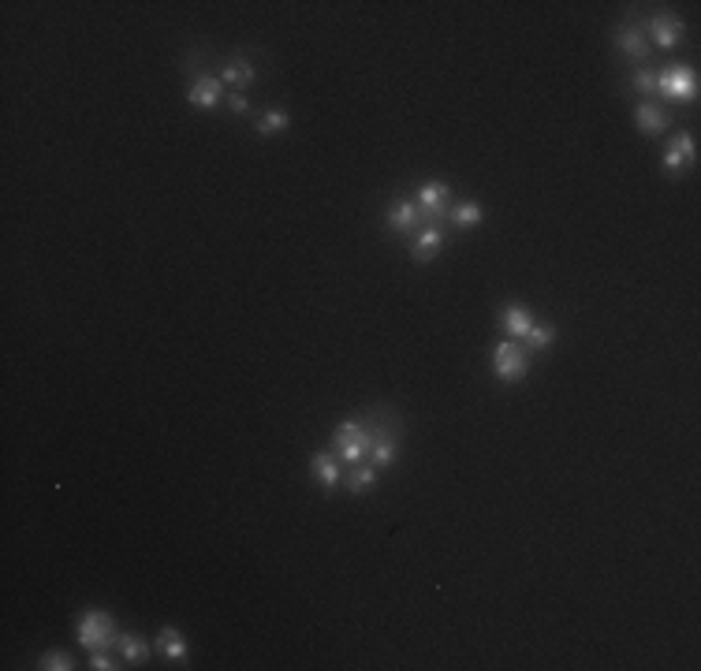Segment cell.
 Segmentation results:
<instances>
[{"instance_id": "8", "label": "cell", "mask_w": 701, "mask_h": 671, "mask_svg": "<svg viewBox=\"0 0 701 671\" xmlns=\"http://www.w3.org/2000/svg\"><path fill=\"white\" fill-rule=\"evenodd\" d=\"M310 473H314V482L325 489V493H336L343 485V470H340V455L332 448H321L310 455Z\"/></svg>"}, {"instance_id": "1", "label": "cell", "mask_w": 701, "mask_h": 671, "mask_svg": "<svg viewBox=\"0 0 701 671\" xmlns=\"http://www.w3.org/2000/svg\"><path fill=\"white\" fill-rule=\"evenodd\" d=\"M388 425H403L400 414H396L392 407H370V411L359 414V418H343V422L336 425V432H332V444H329V448L340 455V463L359 466V463L370 459L373 441L381 437Z\"/></svg>"}, {"instance_id": "6", "label": "cell", "mask_w": 701, "mask_h": 671, "mask_svg": "<svg viewBox=\"0 0 701 671\" xmlns=\"http://www.w3.org/2000/svg\"><path fill=\"white\" fill-rule=\"evenodd\" d=\"M642 30H645V37H649V46H656V49L668 53V49H676V46L683 42V30H686V26H683V19H676V15H668V12H656Z\"/></svg>"}, {"instance_id": "20", "label": "cell", "mask_w": 701, "mask_h": 671, "mask_svg": "<svg viewBox=\"0 0 701 671\" xmlns=\"http://www.w3.org/2000/svg\"><path fill=\"white\" fill-rule=\"evenodd\" d=\"M530 325H533V318H530V310H526V306L512 302L508 310H503V332H508L512 340H519V343H523V336L530 332Z\"/></svg>"}, {"instance_id": "5", "label": "cell", "mask_w": 701, "mask_h": 671, "mask_svg": "<svg viewBox=\"0 0 701 671\" xmlns=\"http://www.w3.org/2000/svg\"><path fill=\"white\" fill-rule=\"evenodd\" d=\"M418 209H422L425 224H441L452 209V187L444 179H425L418 187Z\"/></svg>"}, {"instance_id": "13", "label": "cell", "mask_w": 701, "mask_h": 671, "mask_svg": "<svg viewBox=\"0 0 701 671\" xmlns=\"http://www.w3.org/2000/svg\"><path fill=\"white\" fill-rule=\"evenodd\" d=\"M400 437H403V425H388V429L381 432V437L373 441V448H370V459H366V463H373V466L384 473L388 466L396 463V455H400Z\"/></svg>"}, {"instance_id": "2", "label": "cell", "mask_w": 701, "mask_h": 671, "mask_svg": "<svg viewBox=\"0 0 701 671\" xmlns=\"http://www.w3.org/2000/svg\"><path fill=\"white\" fill-rule=\"evenodd\" d=\"M116 635H120V626H116V619L101 608H90L79 615V623H75V638H79L83 649L97 653V649H112L116 646Z\"/></svg>"}, {"instance_id": "4", "label": "cell", "mask_w": 701, "mask_h": 671, "mask_svg": "<svg viewBox=\"0 0 701 671\" xmlns=\"http://www.w3.org/2000/svg\"><path fill=\"white\" fill-rule=\"evenodd\" d=\"M656 90L665 94L668 101L690 105V101L697 97V75H694V67H686V64H668L665 71L656 75Z\"/></svg>"}, {"instance_id": "17", "label": "cell", "mask_w": 701, "mask_h": 671, "mask_svg": "<svg viewBox=\"0 0 701 671\" xmlns=\"http://www.w3.org/2000/svg\"><path fill=\"white\" fill-rule=\"evenodd\" d=\"M377 473H381V470H377L373 463H359V466L347 470L343 485H347L350 496H366V493H373V485H377Z\"/></svg>"}, {"instance_id": "23", "label": "cell", "mask_w": 701, "mask_h": 671, "mask_svg": "<svg viewBox=\"0 0 701 671\" xmlns=\"http://www.w3.org/2000/svg\"><path fill=\"white\" fill-rule=\"evenodd\" d=\"M37 667H42V671H71L75 660H71L64 649H49V653L37 656Z\"/></svg>"}, {"instance_id": "15", "label": "cell", "mask_w": 701, "mask_h": 671, "mask_svg": "<svg viewBox=\"0 0 701 671\" xmlns=\"http://www.w3.org/2000/svg\"><path fill=\"white\" fill-rule=\"evenodd\" d=\"M220 83H224V86H231V94H243L250 83H258V67H254L243 53H236V56H231V60L224 64Z\"/></svg>"}, {"instance_id": "26", "label": "cell", "mask_w": 701, "mask_h": 671, "mask_svg": "<svg viewBox=\"0 0 701 671\" xmlns=\"http://www.w3.org/2000/svg\"><path fill=\"white\" fill-rule=\"evenodd\" d=\"M228 108L236 112V116H247V112H250V101H247L243 94H231V97H228Z\"/></svg>"}, {"instance_id": "14", "label": "cell", "mask_w": 701, "mask_h": 671, "mask_svg": "<svg viewBox=\"0 0 701 671\" xmlns=\"http://www.w3.org/2000/svg\"><path fill=\"white\" fill-rule=\"evenodd\" d=\"M384 224L392 228L396 235H411V231H418V228H425V217H422V209H418V202H411V198H400L392 209L384 213Z\"/></svg>"}, {"instance_id": "10", "label": "cell", "mask_w": 701, "mask_h": 671, "mask_svg": "<svg viewBox=\"0 0 701 671\" xmlns=\"http://www.w3.org/2000/svg\"><path fill=\"white\" fill-rule=\"evenodd\" d=\"M694 157H697L694 135H690V131L672 135V142H668V149H665V172H668V176H683V172L694 165Z\"/></svg>"}, {"instance_id": "21", "label": "cell", "mask_w": 701, "mask_h": 671, "mask_svg": "<svg viewBox=\"0 0 701 671\" xmlns=\"http://www.w3.org/2000/svg\"><path fill=\"white\" fill-rule=\"evenodd\" d=\"M291 127V116L284 112V108H272V112H265L261 120H258V138H272V135H280V131H288Z\"/></svg>"}, {"instance_id": "3", "label": "cell", "mask_w": 701, "mask_h": 671, "mask_svg": "<svg viewBox=\"0 0 701 671\" xmlns=\"http://www.w3.org/2000/svg\"><path fill=\"white\" fill-rule=\"evenodd\" d=\"M530 373V351L519 340H503L493 347V377L503 384H515Z\"/></svg>"}, {"instance_id": "24", "label": "cell", "mask_w": 701, "mask_h": 671, "mask_svg": "<svg viewBox=\"0 0 701 671\" xmlns=\"http://www.w3.org/2000/svg\"><path fill=\"white\" fill-rule=\"evenodd\" d=\"M631 86H635L642 97H649V94L656 90V75H653L649 67H635V75H631Z\"/></svg>"}, {"instance_id": "25", "label": "cell", "mask_w": 701, "mask_h": 671, "mask_svg": "<svg viewBox=\"0 0 701 671\" xmlns=\"http://www.w3.org/2000/svg\"><path fill=\"white\" fill-rule=\"evenodd\" d=\"M90 667L94 671H116V667H127V664H116L108 656V649H97V653H90Z\"/></svg>"}, {"instance_id": "16", "label": "cell", "mask_w": 701, "mask_h": 671, "mask_svg": "<svg viewBox=\"0 0 701 671\" xmlns=\"http://www.w3.org/2000/svg\"><path fill=\"white\" fill-rule=\"evenodd\" d=\"M116 653L124 656L127 667H138V664L149 660V646L135 635V630H120V635H116Z\"/></svg>"}, {"instance_id": "12", "label": "cell", "mask_w": 701, "mask_h": 671, "mask_svg": "<svg viewBox=\"0 0 701 671\" xmlns=\"http://www.w3.org/2000/svg\"><path fill=\"white\" fill-rule=\"evenodd\" d=\"M635 120H638V135H642V138H660V135L672 127V116L660 108L656 101H642V105L635 108Z\"/></svg>"}, {"instance_id": "7", "label": "cell", "mask_w": 701, "mask_h": 671, "mask_svg": "<svg viewBox=\"0 0 701 671\" xmlns=\"http://www.w3.org/2000/svg\"><path fill=\"white\" fill-rule=\"evenodd\" d=\"M187 101L190 108H198V112H209L224 101V83L217 75H194L190 78V90H187Z\"/></svg>"}, {"instance_id": "19", "label": "cell", "mask_w": 701, "mask_h": 671, "mask_svg": "<svg viewBox=\"0 0 701 671\" xmlns=\"http://www.w3.org/2000/svg\"><path fill=\"white\" fill-rule=\"evenodd\" d=\"M482 217H485V213H482V206H478V202H455V206L448 209V217H444V220H448L455 231H471V228H478V224H482Z\"/></svg>"}, {"instance_id": "11", "label": "cell", "mask_w": 701, "mask_h": 671, "mask_svg": "<svg viewBox=\"0 0 701 671\" xmlns=\"http://www.w3.org/2000/svg\"><path fill=\"white\" fill-rule=\"evenodd\" d=\"M444 243H448L444 224H425V228H418L414 243H411V258H414L418 265H425V261H433V258L444 250Z\"/></svg>"}, {"instance_id": "18", "label": "cell", "mask_w": 701, "mask_h": 671, "mask_svg": "<svg viewBox=\"0 0 701 671\" xmlns=\"http://www.w3.org/2000/svg\"><path fill=\"white\" fill-rule=\"evenodd\" d=\"M157 653L168 660V664H183L187 660V642L176 626H161V635H157Z\"/></svg>"}, {"instance_id": "22", "label": "cell", "mask_w": 701, "mask_h": 671, "mask_svg": "<svg viewBox=\"0 0 701 671\" xmlns=\"http://www.w3.org/2000/svg\"><path fill=\"white\" fill-rule=\"evenodd\" d=\"M553 343H556V325H537V321H533L530 332L523 336V347H526L530 354H533V351H549Z\"/></svg>"}, {"instance_id": "9", "label": "cell", "mask_w": 701, "mask_h": 671, "mask_svg": "<svg viewBox=\"0 0 701 671\" xmlns=\"http://www.w3.org/2000/svg\"><path fill=\"white\" fill-rule=\"evenodd\" d=\"M612 42H615V49H619L623 56H627L631 64H645V60H649V53H653V46H649L645 30H642V26H635V23L619 26Z\"/></svg>"}]
</instances>
